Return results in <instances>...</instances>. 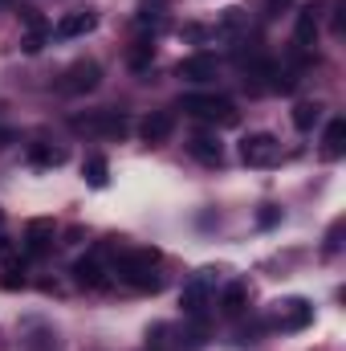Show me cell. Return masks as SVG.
<instances>
[{"label": "cell", "instance_id": "cell-1", "mask_svg": "<svg viewBox=\"0 0 346 351\" xmlns=\"http://www.w3.org/2000/svg\"><path fill=\"white\" fill-rule=\"evenodd\" d=\"M159 262H163V254L151 250V245H143V250H127V245H118L110 274H118V282L131 286V290H143V294L151 290V294H155V290H163Z\"/></svg>", "mask_w": 346, "mask_h": 351}, {"label": "cell", "instance_id": "cell-2", "mask_svg": "<svg viewBox=\"0 0 346 351\" xmlns=\"http://www.w3.org/2000/svg\"><path fill=\"white\" fill-rule=\"evenodd\" d=\"M175 110H183V114H191V119H200V123H216V127H232V123L241 119V110L232 106V98H224V94H208V90H191V94H183V98L175 102Z\"/></svg>", "mask_w": 346, "mask_h": 351}, {"label": "cell", "instance_id": "cell-3", "mask_svg": "<svg viewBox=\"0 0 346 351\" xmlns=\"http://www.w3.org/2000/svg\"><path fill=\"white\" fill-rule=\"evenodd\" d=\"M216 282H220V269H196V274L183 282L179 306H183L187 319L204 323V315H208V306H212V298H216Z\"/></svg>", "mask_w": 346, "mask_h": 351}, {"label": "cell", "instance_id": "cell-4", "mask_svg": "<svg viewBox=\"0 0 346 351\" xmlns=\"http://www.w3.org/2000/svg\"><path fill=\"white\" fill-rule=\"evenodd\" d=\"M70 127H74L78 135H94V139H127V135H131V119H127L122 110H110V106L86 110V114L70 119Z\"/></svg>", "mask_w": 346, "mask_h": 351}, {"label": "cell", "instance_id": "cell-5", "mask_svg": "<svg viewBox=\"0 0 346 351\" xmlns=\"http://www.w3.org/2000/svg\"><path fill=\"white\" fill-rule=\"evenodd\" d=\"M241 160H245L249 168H273V164L281 160V139L269 135V131L245 135V139H241Z\"/></svg>", "mask_w": 346, "mask_h": 351}, {"label": "cell", "instance_id": "cell-6", "mask_svg": "<svg viewBox=\"0 0 346 351\" xmlns=\"http://www.w3.org/2000/svg\"><path fill=\"white\" fill-rule=\"evenodd\" d=\"M98 86H102V66H98L94 58L74 62V66L62 74V82H57V90L70 94V98H82V94H90V90H98Z\"/></svg>", "mask_w": 346, "mask_h": 351}, {"label": "cell", "instance_id": "cell-7", "mask_svg": "<svg viewBox=\"0 0 346 351\" xmlns=\"http://www.w3.org/2000/svg\"><path fill=\"white\" fill-rule=\"evenodd\" d=\"M310 323H314V302H306V298L273 302V327H281V331H306Z\"/></svg>", "mask_w": 346, "mask_h": 351}, {"label": "cell", "instance_id": "cell-8", "mask_svg": "<svg viewBox=\"0 0 346 351\" xmlns=\"http://www.w3.org/2000/svg\"><path fill=\"white\" fill-rule=\"evenodd\" d=\"M216 58L212 53H191V58H183L179 66H175V78L179 82H191V86H208L212 78H216Z\"/></svg>", "mask_w": 346, "mask_h": 351}, {"label": "cell", "instance_id": "cell-9", "mask_svg": "<svg viewBox=\"0 0 346 351\" xmlns=\"http://www.w3.org/2000/svg\"><path fill=\"white\" fill-rule=\"evenodd\" d=\"M322 12H326V4H322V0H318V4H306V8L297 12V21H293V45H297V49H310V45L318 41Z\"/></svg>", "mask_w": 346, "mask_h": 351}, {"label": "cell", "instance_id": "cell-10", "mask_svg": "<svg viewBox=\"0 0 346 351\" xmlns=\"http://www.w3.org/2000/svg\"><path fill=\"white\" fill-rule=\"evenodd\" d=\"M53 241H57V225H53L49 217H33V221L25 225V250H29L33 258L49 254V250H53Z\"/></svg>", "mask_w": 346, "mask_h": 351}, {"label": "cell", "instance_id": "cell-11", "mask_svg": "<svg viewBox=\"0 0 346 351\" xmlns=\"http://www.w3.org/2000/svg\"><path fill=\"white\" fill-rule=\"evenodd\" d=\"M94 25H98V12H94V8H74V12H66V16L53 25V37H57V41H74V37L94 33Z\"/></svg>", "mask_w": 346, "mask_h": 351}, {"label": "cell", "instance_id": "cell-12", "mask_svg": "<svg viewBox=\"0 0 346 351\" xmlns=\"http://www.w3.org/2000/svg\"><path fill=\"white\" fill-rule=\"evenodd\" d=\"M175 131V114L172 110H151L143 123H139V139L147 143V147H159V143H168Z\"/></svg>", "mask_w": 346, "mask_h": 351}, {"label": "cell", "instance_id": "cell-13", "mask_svg": "<svg viewBox=\"0 0 346 351\" xmlns=\"http://www.w3.org/2000/svg\"><path fill=\"white\" fill-rule=\"evenodd\" d=\"M70 274H74V282H78L82 290H102V286H106V274H110V269H106V262H102V254L94 250L90 258H78Z\"/></svg>", "mask_w": 346, "mask_h": 351}, {"label": "cell", "instance_id": "cell-14", "mask_svg": "<svg viewBox=\"0 0 346 351\" xmlns=\"http://www.w3.org/2000/svg\"><path fill=\"white\" fill-rule=\"evenodd\" d=\"M187 152H191V160H200L204 168H220V164H224V147H220L216 135H191V139H187Z\"/></svg>", "mask_w": 346, "mask_h": 351}, {"label": "cell", "instance_id": "cell-15", "mask_svg": "<svg viewBox=\"0 0 346 351\" xmlns=\"http://www.w3.org/2000/svg\"><path fill=\"white\" fill-rule=\"evenodd\" d=\"M245 311H249V282H228V286L220 290V315L241 319Z\"/></svg>", "mask_w": 346, "mask_h": 351}, {"label": "cell", "instance_id": "cell-16", "mask_svg": "<svg viewBox=\"0 0 346 351\" xmlns=\"http://www.w3.org/2000/svg\"><path fill=\"white\" fill-rule=\"evenodd\" d=\"M25 160H29L33 168H62V164L70 160V152H66V147H53V143H29Z\"/></svg>", "mask_w": 346, "mask_h": 351}, {"label": "cell", "instance_id": "cell-17", "mask_svg": "<svg viewBox=\"0 0 346 351\" xmlns=\"http://www.w3.org/2000/svg\"><path fill=\"white\" fill-rule=\"evenodd\" d=\"M346 152V119H330L326 135H322V160H343Z\"/></svg>", "mask_w": 346, "mask_h": 351}, {"label": "cell", "instance_id": "cell-18", "mask_svg": "<svg viewBox=\"0 0 346 351\" xmlns=\"http://www.w3.org/2000/svg\"><path fill=\"white\" fill-rule=\"evenodd\" d=\"M147 351H183V339H175L172 323H155L147 331Z\"/></svg>", "mask_w": 346, "mask_h": 351}, {"label": "cell", "instance_id": "cell-19", "mask_svg": "<svg viewBox=\"0 0 346 351\" xmlns=\"http://www.w3.org/2000/svg\"><path fill=\"white\" fill-rule=\"evenodd\" d=\"M322 110H326L322 102H297L289 119H293V127H297V131H314V127H318V119H322Z\"/></svg>", "mask_w": 346, "mask_h": 351}, {"label": "cell", "instance_id": "cell-20", "mask_svg": "<svg viewBox=\"0 0 346 351\" xmlns=\"http://www.w3.org/2000/svg\"><path fill=\"white\" fill-rule=\"evenodd\" d=\"M82 180H86L90 188H106V180H110V164H106V156H86V164H82Z\"/></svg>", "mask_w": 346, "mask_h": 351}, {"label": "cell", "instance_id": "cell-21", "mask_svg": "<svg viewBox=\"0 0 346 351\" xmlns=\"http://www.w3.org/2000/svg\"><path fill=\"white\" fill-rule=\"evenodd\" d=\"M127 62H131V70H135V74H143V70L155 62V41H147V37H143V41H135V45H131V53H127Z\"/></svg>", "mask_w": 346, "mask_h": 351}, {"label": "cell", "instance_id": "cell-22", "mask_svg": "<svg viewBox=\"0 0 346 351\" xmlns=\"http://www.w3.org/2000/svg\"><path fill=\"white\" fill-rule=\"evenodd\" d=\"M277 221H281V208H273V204H265V208L257 213V225H261V229H273Z\"/></svg>", "mask_w": 346, "mask_h": 351}, {"label": "cell", "instance_id": "cell-23", "mask_svg": "<svg viewBox=\"0 0 346 351\" xmlns=\"http://www.w3.org/2000/svg\"><path fill=\"white\" fill-rule=\"evenodd\" d=\"M338 245H343V221L330 225V233H326V254H338Z\"/></svg>", "mask_w": 346, "mask_h": 351}, {"label": "cell", "instance_id": "cell-24", "mask_svg": "<svg viewBox=\"0 0 346 351\" xmlns=\"http://www.w3.org/2000/svg\"><path fill=\"white\" fill-rule=\"evenodd\" d=\"M343 12H346V0H338V4H334V33H338V37L346 33V16Z\"/></svg>", "mask_w": 346, "mask_h": 351}, {"label": "cell", "instance_id": "cell-25", "mask_svg": "<svg viewBox=\"0 0 346 351\" xmlns=\"http://www.w3.org/2000/svg\"><path fill=\"white\" fill-rule=\"evenodd\" d=\"M281 8H289V0H265V12H269V16H277Z\"/></svg>", "mask_w": 346, "mask_h": 351}, {"label": "cell", "instance_id": "cell-26", "mask_svg": "<svg viewBox=\"0 0 346 351\" xmlns=\"http://www.w3.org/2000/svg\"><path fill=\"white\" fill-rule=\"evenodd\" d=\"M12 139H16V131H8V127H4V131H0V147H8Z\"/></svg>", "mask_w": 346, "mask_h": 351}, {"label": "cell", "instance_id": "cell-27", "mask_svg": "<svg viewBox=\"0 0 346 351\" xmlns=\"http://www.w3.org/2000/svg\"><path fill=\"white\" fill-rule=\"evenodd\" d=\"M0 254H8V245H4V241H0Z\"/></svg>", "mask_w": 346, "mask_h": 351}]
</instances>
